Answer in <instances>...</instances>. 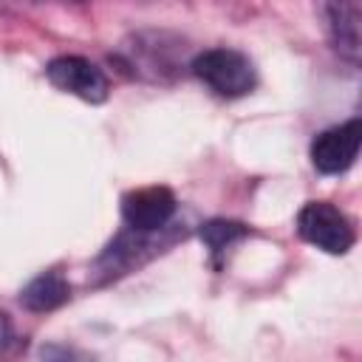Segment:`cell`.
Returning a JSON list of instances; mask_svg holds the SVG:
<instances>
[{"mask_svg": "<svg viewBox=\"0 0 362 362\" xmlns=\"http://www.w3.org/2000/svg\"><path fill=\"white\" fill-rule=\"evenodd\" d=\"M325 17H328V28H331V40L334 48L348 59V62H359L362 54V3L356 0H339V3H328L325 6Z\"/></svg>", "mask_w": 362, "mask_h": 362, "instance_id": "obj_6", "label": "cell"}, {"mask_svg": "<svg viewBox=\"0 0 362 362\" xmlns=\"http://www.w3.org/2000/svg\"><path fill=\"white\" fill-rule=\"evenodd\" d=\"M246 235V226L243 223H238V221H206L204 226H201V240L209 246V252H223L229 243H235L238 238H243Z\"/></svg>", "mask_w": 362, "mask_h": 362, "instance_id": "obj_8", "label": "cell"}, {"mask_svg": "<svg viewBox=\"0 0 362 362\" xmlns=\"http://www.w3.org/2000/svg\"><path fill=\"white\" fill-rule=\"evenodd\" d=\"M68 297H71V286H68V280H65L62 274H57V272L37 274V277L20 291V303H23V308L37 311V314L59 308Z\"/></svg>", "mask_w": 362, "mask_h": 362, "instance_id": "obj_7", "label": "cell"}, {"mask_svg": "<svg viewBox=\"0 0 362 362\" xmlns=\"http://www.w3.org/2000/svg\"><path fill=\"white\" fill-rule=\"evenodd\" d=\"M124 223L136 232H156L164 229L167 221L175 215V195L167 187H141L122 198Z\"/></svg>", "mask_w": 362, "mask_h": 362, "instance_id": "obj_5", "label": "cell"}, {"mask_svg": "<svg viewBox=\"0 0 362 362\" xmlns=\"http://www.w3.org/2000/svg\"><path fill=\"white\" fill-rule=\"evenodd\" d=\"M189 68L209 90L226 99L246 96L257 82L252 59L235 48H206L192 59Z\"/></svg>", "mask_w": 362, "mask_h": 362, "instance_id": "obj_1", "label": "cell"}, {"mask_svg": "<svg viewBox=\"0 0 362 362\" xmlns=\"http://www.w3.org/2000/svg\"><path fill=\"white\" fill-rule=\"evenodd\" d=\"M297 232L303 240L328 255H345L356 240L348 215L328 201H308L297 212Z\"/></svg>", "mask_w": 362, "mask_h": 362, "instance_id": "obj_2", "label": "cell"}, {"mask_svg": "<svg viewBox=\"0 0 362 362\" xmlns=\"http://www.w3.org/2000/svg\"><path fill=\"white\" fill-rule=\"evenodd\" d=\"M359 141H362V124L359 119H351L345 124L322 130L311 141V164L322 175H339L345 173L356 156H359Z\"/></svg>", "mask_w": 362, "mask_h": 362, "instance_id": "obj_4", "label": "cell"}, {"mask_svg": "<svg viewBox=\"0 0 362 362\" xmlns=\"http://www.w3.org/2000/svg\"><path fill=\"white\" fill-rule=\"evenodd\" d=\"M45 76L54 88H59L71 96H79L82 102H90V105L105 102L110 93L107 76L85 57H74V54L54 57L45 65Z\"/></svg>", "mask_w": 362, "mask_h": 362, "instance_id": "obj_3", "label": "cell"}]
</instances>
